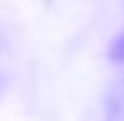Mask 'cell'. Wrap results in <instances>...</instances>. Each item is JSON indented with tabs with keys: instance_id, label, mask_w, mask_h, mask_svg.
<instances>
[{
	"instance_id": "obj_1",
	"label": "cell",
	"mask_w": 124,
	"mask_h": 121,
	"mask_svg": "<svg viewBox=\"0 0 124 121\" xmlns=\"http://www.w3.org/2000/svg\"><path fill=\"white\" fill-rule=\"evenodd\" d=\"M111 58H114V60H119V63H124V33L114 40V48H111Z\"/></svg>"
}]
</instances>
